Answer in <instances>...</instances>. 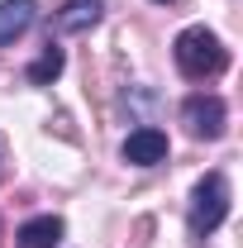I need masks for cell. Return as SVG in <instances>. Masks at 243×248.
Listing matches in <instances>:
<instances>
[{
	"label": "cell",
	"mask_w": 243,
	"mask_h": 248,
	"mask_svg": "<svg viewBox=\"0 0 243 248\" xmlns=\"http://www.w3.org/2000/svg\"><path fill=\"white\" fill-rule=\"evenodd\" d=\"M172 58H177V72L186 81H210L229 67V48L219 43V33L205 29V24H191V29L177 33L172 43Z\"/></svg>",
	"instance_id": "6da1fadb"
},
{
	"label": "cell",
	"mask_w": 243,
	"mask_h": 248,
	"mask_svg": "<svg viewBox=\"0 0 243 248\" xmlns=\"http://www.w3.org/2000/svg\"><path fill=\"white\" fill-rule=\"evenodd\" d=\"M224 219H229V182H224V172H205L191 191L186 229H191V239H210Z\"/></svg>",
	"instance_id": "7a4b0ae2"
},
{
	"label": "cell",
	"mask_w": 243,
	"mask_h": 248,
	"mask_svg": "<svg viewBox=\"0 0 243 248\" xmlns=\"http://www.w3.org/2000/svg\"><path fill=\"white\" fill-rule=\"evenodd\" d=\"M182 124L191 139H205V143H214V139H224V124H229V105L219 100V95L210 91H196L182 100Z\"/></svg>",
	"instance_id": "3957f363"
},
{
	"label": "cell",
	"mask_w": 243,
	"mask_h": 248,
	"mask_svg": "<svg viewBox=\"0 0 243 248\" xmlns=\"http://www.w3.org/2000/svg\"><path fill=\"white\" fill-rule=\"evenodd\" d=\"M120 157L134 162V167H157V162H167V134L157 124H138V129H129V139L120 143Z\"/></svg>",
	"instance_id": "277c9868"
},
{
	"label": "cell",
	"mask_w": 243,
	"mask_h": 248,
	"mask_svg": "<svg viewBox=\"0 0 243 248\" xmlns=\"http://www.w3.org/2000/svg\"><path fill=\"white\" fill-rule=\"evenodd\" d=\"M100 19H105V0H62V10L53 15V33L58 38H67V33H91Z\"/></svg>",
	"instance_id": "5b68a950"
},
{
	"label": "cell",
	"mask_w": 243,
	"mask_h": 248,
	"mask_svg": "<svg viewBox=\"0 0 243 248\" xmlns=\"http://www.w3.org/2000/svg\"><path fill=\"white\" fill-rule=\"evenodd\" d=\"M62 234H67L62 215H33V219H24V224H19L15 244H19V248H58Z\"/></svg>",
	"instance_id": "8992f818"
},
{
	"label": "cell",
	"mask_w": 243,
	"mask_h": 248,
	"mask_svg": "<svg viewBox=\"0 0 243 248\" xmlns=\"http://www.w3.org/2000/svg\"><path fill=\"white\" fill-rule=\"evenodd\" d=\"M33 19H38V5L33 0H0V48L15 43Z\"/></svg>",
	"instance_id": "52a82bcc"
},
{
	"label": "cell",
	"mask_w": 243,
	"mask_h": 248,
	"mask_svg": "<svg viewBox=\"0 0 243 248\" xmlns=\"http://www.w3.org/2000/svg\"><path fill=\"white\" fill-rule=\"evenodd\" d=\"M62 67H67V53L48 38V48L29 62V72H24V77H29V86H48V81H58V77H62Z\"/></svg>",
	"instance_id": "ba28073f"
},
{
	"label": "cell",
	"mask_w": 243,
	"mask_h": 248,
	"mask_svg": "<svg viewBox=\"0 0 243 248\" xmlns=\"http://www.w3.org/2000/svg\"><path fill=\"white\" fill-rule=\"evenodd\" d=\"M152 5H172V0H152Z\"/></svg>",
	"instance_id": "9c48e42d"
}]
</instances>
